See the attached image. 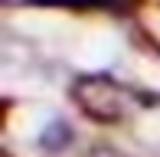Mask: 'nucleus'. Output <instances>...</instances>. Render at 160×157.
I'll return each instance as SVG.
<instances>
[{
  "label": "nucleus",
  "instance_id": "nucleus-1",
  "mask_svg": "<svg viewBox=\"0 0 160 157\" xmlns=\"http://www.w3.org/2000/svg\"><path fill=\"white\" fill-rule=\"evenodd\" d=\"M72 98L92 121H121L128 111V92L108 75H82L72 85Z\"/></svg>",
  "mask_w": 160,
  "mask_h": 157
}]
</instances>
